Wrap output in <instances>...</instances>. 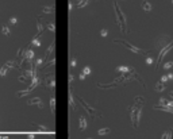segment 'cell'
Wrapping results in <instances>:
<instances>
[{
    "mask_svg": "<svg viewBox=\"0 0 173 139\" xmlns=\"http://www.w3.org/2000/svg\"><path fill=\"white\" fill-rule=\"evenodd\" d=\"M144 104H145V99L138 96V97H135L134 104H132L131 110H130V119H131V123L134 126V128H137L138 124H139V120H141V116H142Z\"/></svg>",
    "mask_w": 173,
    "mask_h": 139,
    "instance_id": "6da1fadb",
    "label": "cell"
},
{
    "mask_svg": "<svg viewBox=\"0 0 173 139\" xmlns=\"http://www.w3.org/2000/svg\"><path fill=\"white\" fill-rule=\"evenodd\" d=\"M114 8H115V14H116V24L122 28V32L123 34H127L128 32V28H127V20H126V16L122 12L120 7L118 5V3H114Z\"/></svg>",
    "mask_w": 173,
    "mask_h": 139,
    "instance_id": "7a4b0ae2",
    "label": "cell"
},
{
    "mask_svg": "<svg viewBox=\"0 0 173 139\" xmlns=\"http://www.w3.org/2000/svg\"><path fill=\"white\" fill-rule=\"evenodd\" d=\"M173 47V42H169L166 46H164V47L161 49V51H160V54H158V58H157V65H156V69H158V66L160 64H161V61H162V58L166 55V53H168L170 49Z\"/></svg>",
    "mask_w": 173,
    "mask_h": 139,
    "instance_id": "3957f363",
    "label": "cell"
},
{
    "mask_svg": "<svg viewBox=\"0 0 173 139\" xmlns=\"http://www.w3.org/2000/svg\"><path fill=\"white\" fill-rule=\"evenodd\" d=\"M78 100H80V103H81V104H82V107H84V110H85V111H88V114L91 115L92 118H98V116L100 118V116H102V114H100V112H98L96 110H94V108H92L89 104H86V103H85L84 100H82L81 97H80Z\"/></svg>",
    "mask_w": 173,
    "mask_h": 139,
    "instance_id": "277c9868",
    "label": "cell"
},
{
    "mask_svg": "<svg viewBox=\"0 0 173 139\" xmlns=\"http://www.w3.org/2000/svg\"><path fill=\"white\" fill-rule=\"evenodd\" d=\"M115 42H118V43H122L126 49H127V50L132 51V53H135V54H142V53H144V50H141V49H138V47H135V46H132V45L127 43V42L123 41V39H120V41H115Z\"/></svg>",
    "mask_w": 173,
    "mask_h": 139,
    "instance_id": "5b68a950",
    "label": "cell"
},
{
    "mask_svg": "<svg viewBox=\"0 0 173 139\" xmlns=\"http://www.w3.org/2000/svg\"><path fill=\"white\" fill-rule=\"evenodd\" d=\"M116 72L127 76L130 72H134V70H132V68H128V66H118V68H116Z\"/></svg>",
    "mask_w": 173,
    "mask_h": 139,
    "instance_id": "8992f818",
    "label": "cell"
},
{
    "mask_svg": "<svg viewBox=\"0 0 173 139\" xmlns=\"http://www.w3.org/2000/svg\"><path fill=\"white\" fill-rule=\"evenodd\" d=\"M27 104L28 105H32V104H36V105H39V108H42L43 107V104H42V100L39 97H34V99H30V100H27Z\"/></svg>",
    "mask_w": 173,
    "mask_h": 139,
    "instance_id": "52a82bcc",
    "label": "cell"
},
{
    "mask_svg": "<svg viewBox=\"0 0 173 139\" xmlns=\"http://www.w3.org/2000/svg\"><path fill=\"white\" fill-rule=\"evenodd\" d=\"M141 5H142V9H144V11H146V12H150L152 9H153V5L148 1V0H142Z\"/></svg>",
    "mask_w": 173,
    "mask_h": 139,
    "instance_id": "ba28073f",
    "label": "cell"
},
{
    "mask_svg": "<svg viewBox=\"0 0 173 139\" xmlns=\"http://www.w3.org/2000/svg\"><path fill=\"white\" fill-rule=\"evenodd\" d=\"M46 84H48V87L54 88V87H56V80H54V76H49V77H46Z\"/></svg>",
    "mask_w": 173,
    "mask_h": 139,
    "instance_id": "9c48e42d",
    "label": "cell"
},
{
    "mask_svg": "<svg viewBox=\"0 0 173 139\" xmlns=\"http://www.w3.org/2000/svg\"><path fill=\"white\" fill-rule=\"evenodd\" d=\"M156 110H158V111H166V112H170V114H173V108L170 107H168V105H156Z\"/></svg>",
    "mask_w": 173,
    "mask_h": 139,
    "instance_id": "30bf717a",
    "label": "cell"
},
{
    "mask_svg": "<svg viewBox=\"0 0 173 139\" xmlns=\"http://www.w3.org/2000/svg\"><path fill=\"white\" fill-rule=\"evenodd\" d=\"M78 126H80V131H84L85 128H86V119H85L84 116L80 118V120H78Z\"/></svg>",
    "mask_w": 173,
    "mask_h": 139,
    "instance_id": "8fae6325",
    "label": "cell"
},
{
    "mask_svg": "<svg viewBox=\"0 0 173 139\" xmlns=\"http://www.w3.org/2000/svg\"><path fill=\"white\" fill-rule=\"evenodd\" d=\"M69 105H70L72 111H76V104H74V99H73L72 91H69Z\"/></svg>",
    "mask_w": 173,
    "mask_h": 139,
    "instance_id": "7c38bea8",
    "label": "cell"
},
{
    "mask_svg": "<svg viewBox=\"0 0 173 139\" xmlns=\"http://www.w3.org/2000/svg\"><path fill=\"white\" fill-rule=\"evenodd\" d=\"M34 55H35V54H34V50H31V49H27V50L24 51V58L28 59V61L34 58Z\"/></svg>",
    "mask_w": 173,
    "mask_h": 139,
    "instance_id": "4fadbf2b",
    "label": "cell"
},
{
    "mask_svg": "<svg viewBox=\"0 0 173 139\" xmlns=\"http://www.w3.org/2000/svg\"><path fill=\"white\" fill-rule=\"evenodd\" d=\"M165 88H166V85H165V84H162L161 81H158L157 84H156V87H154V89H156L157 92H162Z\"/></svg>",
    "mask_w": 173,
    "mask_h": 139,
    "instance_id": "5bb4252c",
    "label": "cell"
},
{
    "mask_svg": "<svg viewBox=\"0 0 173 139\" xmlns=\"http://www.w3.org/2000/svg\"><path fill=\"white\" fill-rule=\"evenodd\" d=\"M42 11L45 12V14H53V12H54V5H46V7L42 8Z\"/></svg>",
    "mask_w": 173,
    "mask_h": 139,
    "instance_id": "9a60e30c",
    "label": "cell"
},
{
    "mask_svg": "<svg viewBox=\"0 0 173 139\" xmlns=\"http://www.w3.org/2000/svg\"><path fill=\"white\" fill-rule=\"evenodd\" d=\"M7 72H8V66H7V64H4L2 68H0V76H2V77H6Z\"/></svg>",
    "mask_w": 173,
    "mask_h": 139,
    "instance_id": "2e32d148",
    "label": "cell"
},
{
    "mask_svg": "<svg viewBox=\"0 0 173 139\" xmlns=\"http://www.w3.org/2000/svg\"><path fill=\"white\" fill-rule=\"evenodd\" d=\"M110 132H111V130H110L108 127H106V128H102V130H99L98 134L100 135V137H103V135H107V134H110Z\"/></svg>",
    "mask_w": 173,
    "mask_h": 139,
    "instance_id": "e0dca14e",
    "label": "cell"
},
{
    "mask_svg": "<svg viewBox=\"0 0 173 139\" xmlns=\"http://www.w3.org/2000/svg\"><path fill=\"white\" fill-rule=\"evenodd\" d=\"M54 46H56V45H54V42H53V43L50 45V47H49L48 50H46V54H45V58H43V59H46V58H48V57H49V54H52V51L54 50Z\"/></svg>",
    "mask_w": 173,
    "mask_h": 139,
    "instance_id": "ac0fdd59",
    "label": "cell"
},
{
    "mask_svg": "<svg viewBox=\"0 0 173 139\" xmlns=\"http://www.w3.org/2000/svg\"><path fill=\"white\" fill-rule=\"evenodd\" d=\"M89 3V0H80L78 1V4H77V8H82V7H85L86 4Z\"/></svg>",
    "mask_w": 173,
    "mask_h": 139,
    "instance_id": "d6986e66",
    "label": "cell"
},
{
    "mask_svg": "<svg viewBox=\"0 0 173 139\" xmlns=\"http://www.w3.org/2000/svg\"><path fill=\"white\" fill-rule=\"evenodd\" d=\"M50 110H52L53 114H54V111H56V99L54 97L50 99Z\"/></svg>",
    "mask_w": 173,
    "mask_h": 139,
    "instance_id": "ffe728a7",
    "label": "cell"
},
{
    "mask_svg": "<svg viewBox=\"0 0 173 139\" xmlns=\"http://www.w3.org/2000/svg\"><path fill=\"white\" fill-rule=\"evenodd\" d=\"M2 32L4 35H10V34H11V30H10L7 26H3V27H2Z\"/></svg>",
    "mask_w": 173,
    "mask_h": 139,
    "instance_id": "44dd1931",
    "label": "cell"
},
{
    "mask_svg": "<svg viewBox=\"0 0 173 139\" xmlns=\"http://www.w3.org/2000/svg\"><path fill=\"white\" fill-rule=\"evenodd\" d=\"M31 45H32V46H36V47H39V46H41V41H39L38 38H34V39L31 41Z\"/></svg>",
    "mask_w": 173,
    "mask_h": 139,
    "instance_id": "7402d4cb",
    "label": "cell"
},
{
    "mask_svg": "<svg viewBox=\"0 0 173 139\" xmlns=\"http://www.w3.org/2000/svg\"><path fill=\"white\" fill-rule=\"evenodd\" d=\"M161 139H170V130L165 131L164 134H162V137H161Z\"/></svg>",
    "mask_w": 173,
    "mask_h": 139,
    "instance_id": "603a6c76",
    "label": "cell"
},
{
    "mask_svg": "<svg viewBox=\"0 0 173 139\" xmlns=\"http://www.w3.org/2000/svg\"><path fill=\"white\" fill-rule=\"evenodd\" d=\"M82 74L89 76L91 74V68H89V66H84V69H82Z\"/></svg>",
    "mask_w": 173,
    "mask_h": 139,
    "instance_id": "cb8c5ba5",
    "label": "cell"
},
{
    "mask_svg": "<svg viewBox=\"0 0 173 139\" xmlns=\"http://www.w3.org/2000/svg\"><path fill=\"white\" fill-rule=\"evenodd\" d=\"M36 27H38V35L42 34V24H41V20H38V23H36ZM36 35V37H38Z\"/></svg>",
    "mask_w": 173,
    "mask_h": 139,
    "instance_id": "d4e9b609",
    "label": "cell"
},
{
    "mask_svg": "<svg viewBox=\"0 0 173 139\" xmlns=\"http://www.w3.org/2000/svg\"><path fill=\"white\" fill-rule=\"evenodd\" d=\"M173 66V62L172 61H169V62H166V64L164 65V69H166V70H168V69H170Z\"/></svg>",
    "mask_w": 173,
    "mask_h": 139,
    "instance_id": "484cf974",
    "label": "cell"
},
{
    "mask_svg": "<svg viewBox=\"0 0 173 139\" xmlns=\"http://www.w3.org/2000/svg\"><path fill=\"white\" fill-rule=\"evenodd\" d=\"M46 27L50 30V31H53V32H54V30H56V26L53 24V23H48V26H46Z\"/></svg>",
    "mask_w": 173,
    "mask_h": 139,
    "instance_id": "4316f807",
    "label": "cell"
},
{
    "mask_svg": "<svg viewBox=\"0 0 173 139\" xmlns=\"http://www.w3.org/2000/svg\"><path fill=\"white\" fill-rule=\"evenodd\" d=\"M42 62H43V58H39V59H36V62H35V68H38V66H41V65H42Z\"/></svg>",
    "mask_w": 173,
    "mask_h": 139,
    "instance_id": "83f0119b",
    "label": "cell"
},
{
    "mask_svg": "<svg viewBox=\"0 0 173 139\" xmlns=\"http://www.w3.org/2000/svg\"><path fill=\"white\" fill-rule=\"evenodd\" d=\"M100 35H102V37H107V35H108V31H107L106 28H103L102 31H100Z\"/></svg>",
    "mask_w": 173,
    "mask_h": 139,
    "instance_id": "f1b7e54d",
    "label": "cell"
},
{
    "mask_svg": "<svg viewBox=\"0 0 173 139\" xmlns=\"http://www.w3.org/2000/svg\"><path fill=\"white\" fill-rule=\"evenodd\" d=\"M10 23H11V24H16V23H18V19H16V18H11V19H10Z\"/></svg>",
    "mask_w": 173,
    "mask_h": 139,
    "instance_id": "f546056e",
    "label": "cell"
},
{
    "mask_svg": "<svg viewBox=\"0 0 173 139\" xmlns=\"http://www.w3.org/2000/svg\"><path fill=\"white\" fill-rule=\"evenodd\" d=\"M146 64H148V65H152V64H153V58H152V57H148V58H146Z\"/></svg>",
    "mask_w": 173,
    "mask_h": 139,
    "instance_id": "4dcf8cb0",
    "label": "cell"
},
{
    "mask_svg": "<svg viewBox=\"0 0 173 139\" xmlns=\"http://www.w3.org/2000/svg\"><path fill=\"white\" fill-rule=\"evenodd\" d=\"M158 103H160V105H166V100H165V99H162V97L160 99Z\"/></svg>",
    "mask_w": 173,
    "mask_h": 139,
    "instance_id": "1f68e13d",
    "label": "cell"
},
{
    "mask_svg": "<svg viewBox=\"0 0 173 139\" xmlns=\"http://www.w3.org/2000/svg\"><path fill=\"white\" fill-rule=\"evenodd\" d=\"M70 66H72V68L77 66V61H76V59H72V61H70Z\"/></svg>",
    "mask_w": 173,
    "mask_h": 139,
    "instance_id": "d6a6232c",
    "label": "cell"
},
{
    "mask_svg": "<svg viewBox=\"0 0 173 139\" xmlns=\"http://www.w3.org/2000/svg\"><path fill=\"white\" fill-rule=\"evenodd\" d=\"M160 81H161L162 84H165V82L168 81V77H166V76H162V77H161V80H160Z\"/></svg>",
    "mask_w": 173,
    "mask_h": 139,
    "instance_id": "836d02e7",
    "label": "cell"
},
{
    "mask_svg": "<svg viewBox=\"0 0 173 139\" xmlns=\"http://www.w3.org/2000/svg\"><path fill=\"white\" fill-rule=\"evenodd\" d=\"M73 78H74V77H73V74L69 73V84H72V82H73Z\"/></svg>",
    "mask_w": 173,
    "mask_h": 139,
    "instance_id": "e575fe53",
    "label": "cell"
},
{
    "mask_svg": "<svg viewBox=\"0 0 173 139\" xmlns=\"http://www.w3.org/2000/svg\"><path fill=\"white\" fill-rule=\"evenodd\" d=\"M166 105H168V107H170V108H173V100H170V101H166Z\"/></svg>",
    "mask_w": 173,
    "mask_h": 139,
    "instance_id": "d590c367",
    "label": "cell"
},
{
    "mask_svg": "<svg viewBox=\"0 0 173 139\" xmlns=\"http://www.w3.org/2000/svg\"><path fill=\"white\" fill-rule=\"evenodd\" d=\"M166 77H168V80H173V73H168Z\"/></svg>",
    "mask_w": 173,
    "mask_h": 139,
    "instance_id": "8d00e7d4",
    "label": "cell"
},
{
    "mask_svg": "<svg viewBox=\"0 0 173 139\" xmlns=\"http://www.w3.org/2000/svg\"><path fill=\"white\" fill-rule=\"evenodd\" d=\"M38 128H39L41 131H48V130H46V127H45V126H38Z\"/></svg>",
    "mask_w": 173,
    "mask_h": 139,
    "instance_id": "74e56055",
    "label": "cell"
},
{
    "mask_svg": "<svg viewBox=\"0 0 173 139\" xmlns=\"http://www.w3.org/2000/svg\"><path fill=\"white\" fill-rule=\"evenodd\" d=\"M78 78H80L81 81H82V80H85V74H82V73H81V74L78 76Z\"/></svg>",
    "mask_w": 173,
    "mask_h": 139,
    "instance_id": "f35d334b",
    "label": "cell"
},
{
    "mask_svg": "<svg viewBox=\"0 0 173 139\" xmlns=\"http://www.w3.org/2000/svg\"><path fill=\"white\" fill-rule=\"evenodd\" d=\"M27 137H28V139H34V138H35V135H34V134H28Z\"/></svg>",
    "mask_w": 173,
    "mask_h": 139,
    "instance_id": "ab89813d",
    "label": "cell"
},
{
    "mask_svg": "<svg viewBox=\"0 0 173 139\" xmlns=\"http://www.w3.org/2000/svg\"><path fill=\"white\" fill-rule=\"evenodd\" d=\"M68 8H69V11H72V9H73V4H72V3H69Z\"/></svg>",
    "mask_w": 173,
    "mask_h": 139,
    "instance_id": "60d3db41",
    "label": "cell"
},
{
    "mask_svg": "<svg viewBox=\"0 0 173 139\" xmlns=\"http://www.w3.org/2000/svg\"><path fill=\"white\" fill-rule=\"evenodd\" d=\"M170 139H173V130H170Z\"/></svg>",
    "mask_w": 173,
    "mask_h": 139,
    "instance_id": "b9f144b4",
    "label": "cell"
},
{
    "mask_svg": "<svg viewBox=\"0 0 173 139\" xmlns=\"http://www.w3.org/2000/svg\"><path fill=\"white\" fill-rule=\"evenodd\" d=\"M169 96H170V97H172V100H173V91L170 92V93H169Z\"/></svg>",
    "mask_w": 173,
    "mask_h": 139,
    "instance_id": "7bdbcfd3",
    "label": "cell"
},
{
    "mask_svg": "<svg viewBox=\"0 0 173 139\" xmlns=\"http://www.w3.org/2000/svg\"><path fill=\"white\" fill-rule=\"evenodd\" d=\"M86 139H91V138H86Z\"/></svg>",
    "mask_w": 173,
    "mask_h": 139,
    "instance_id": "ee69618b",
    "label": "cell"
},
{
    "mask_svg": "<svg viewBox=\"0 0 173 139\" xmlns=\"http://www.w3.org/2000/svg\"><path fill=\"white\" fill-rule=\"evenodd\" d=\"M77 1H80V0H77Z\"/></svg>",
    "mask_w": 173,
    "mask_h": 139,
    "instance_id": "f6af8a7d",
    "label": "cell"
},
{
    "mask_svg": "<svg viewBox=\"0 0 173 139\" xmlns=\"http://www.w3.org/2000/svg\"><path fill=\"white\" fill-rule=\"evenodd\" d=\"M172 3H173V0H172Z\"/></svg>",
    "mask_w": 173,
    "mask_h": 139,
    "instance_id": "bcb514c9",
    "label": "cell"
}]
</instances>
